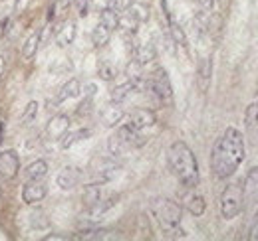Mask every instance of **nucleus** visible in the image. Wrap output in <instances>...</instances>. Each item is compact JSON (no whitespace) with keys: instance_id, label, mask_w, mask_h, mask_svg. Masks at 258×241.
<instances>
[{"instance_id":"20","label":"nucleus","mask_w":258,"mask_h":241,"mask_svg":"<svg viewBox=\"0 0 258 241\" xmlns=\"http://www.w3.org/2000/svg\"><path fill=\"white\" fill-rule=\"evenodd\" d=\"M183 204H185V208L189 210V213H193V215H203V213H205V208H207L205 198H203L201 194H195V192H189V194L183 198Z\"/></svg>"},{"instance_id":"34","label":"nucleus","mask_w":258,"mask_h":241,"mask_svg":"<svg viewBox=\"0 0 258 241\" xmlns=\"http://www.w3.org/2000/svg\"><path fill=\"white\" fill-rule=\"evenodd\" d=\"M30 221H32V227L34 229H40V227H48L50 223H48V219H46V215L42 213V211H32V215H30Z\"/></svg>"},{"instance_id":"19","label":"nucleus","mask_w":258,"mask_h":241,"mask_svg":"<svg viewBox=\"0 0 258 241\" xmlns=\"http://www.w3.org/2000/svg\"><path fill=\"white\" fill-rule=\"evenodd\" d=\"M211 73H213V63L209 58H203L199 61V67H197V81H199V87L201 91L209 89V81H211Z\"/></svg>"},{"instance_id":"16","label":"nucleus","mask_w":258,"mask_h":241,"mask_svg":"<svg viewBox=\"0 0 258 241\" xmlns=\"http://www.w3.org/2000/svg\"><path fill=\"white\" fill-rule=\"evenodd\" d=\"M80 93H82V83H80V79L72 77V79H68L64 85L60 87L58 97H56V103H64L68 99H76Z\"/></svg>"},{"instance_id":"36","label":"nucleus","mask_w":258,"mask_h":241,"mask_svg":"<svg viewBox=\"0 0 258 241\" xmlns=\"http://www.w3.org/2000/svg\"><path fill=\"white\" fill-rule=\"evenodd\" d=\"M131 4H133V0H113V8L117 12H127Z\"/></svg>"},{"instance_id":"1","label":"nucleus","mask_w":258,"mask_h":241,"mask_svg":"<svg viewBox=\"0 0 258 241\" xmlns=\"http://www.w3.org/2000/svg\"><path fill=\"white\" fill-rule=\"evenodd\" d=\"M244 160V137L238 129L228 127L217 139L211 152V170L215 178L226 180L230 178Z\"/></svg>"},{"instance_id":"11","label":"nucleus","mask_w":258,"mask_h":241,"mask_svg":"<svg viewBox=\"0 0 258 241\" xmlns=\"http://www.w3.org/2000/svg\"><path fill=\"white\" fill-rule=\"evenodd\" d=\"M68 131H70V117H68V115H62V113L56 115V117H52L50 123L46 125V135H48L50 139H54V141H60Z\"/></svg>"},{"instance_id":"6","label":"nucleus","mask_w":258,"mask_h":241,"mask_svg":"<svg viewBox=\"0 0 258 241\" xmlns=\"http://www.w3.org/2000/svg\"><path fill=\"white\" fill-rule=\"evenodd\" d=\"M242 211V186L228 184L221 194V213L225 219H234Z\"/></svg>"},{"instance_id":"30","label":"nucleus","mask_w":258,"mask_h":241,"mask_svg":"<svg viewBox=\"0 0 258 241\" xmlns=\"http://www.w3.org/2000/svg\"><path fill=\"white\" fill-rule=\"evenodd\" d=\"M244 123H246L248 131H252L254 127H258V101H254V103L248 105L246 115H244Z\"/></svg>"},{"instance_id":"40","label":"nucleus","mask_w":258,"mask_h":241,"mask_svg":"<svg viewBox=\"0 0 258 241\" xmlns=\"http://www.w3.org/2000/svg\"><path fill=\"white\" fill-rule=\"evenodd\" d=\"M4 75H6V60H4V56L0 54V85H2V81H4Z\"/></svg>"},{"instance_id":"37","label":"nucleus","mask_w":258,"mask_h":241,"mask_svg":"<svg viewBox=\"0 0 258 241\" xmlns=\"http://www.w3.org/2000/svg\"><path fill=\"white\" fill-rule=\"evenodd\" d=\"M94 8H96L97 12L107 10V8H113V0H94Z\"/></svg>"},{"instance_id":"28","label":"nucleus","mask_w":258,"mask_h":241,"mask_svg":"<svg viewBox=\"0 0 258 241\" xmlns=\"http://www.w3.org/2000/svg\"><path fill=\"white\" fill-rule=\"evenodd\" d=\"M137 26H139V22H137L129 12H123V14L119 16V24H117V28H121L127 36H133V34L137 32Z\"/></svg>"},{"instance_id":"14","label":"nucleus","mask_w":258,"mask_h":241,"mask_svg":"<svg viewBox=\"0 0 258 241\" xmlns=\"http://www.w3.org/2000/svg\"><path fill=\"white\" fill-rule=\"evenodd\" d=\"M80 178H82V174H80V170L78 168H72V166H66L60 170V174H58V186L62 188V190H72V188H76L78 184H80Z\"/></svg>"},{"instance_id":"23","label":"nucleus","mask_w":258,"mask_h":241,"mask_svg":"<svg viewBox=\"0 0 258 241\" xmlns=\"http://www.w3.org/2000/svg\"><path fill=\"white\" fill-rule=\"evenodd\" d=\"M133 91H135V85L127 79V81H123V83H119V85H115V87L111 89L109 99H111L113 103H123Z\"/></svg>"},{"instance_id":"26","label":"nucleus","mask_w":258,"mask_h":241,"mask_svg":"<svg viewBox=\"0 0 258 241\" xmlns=\"http://www.w3.org/2000/svg\"><path fill=\"white\" fill-rule=\"evenodd\" d=\"M109 38H111V30L105 28L101 22H99L96 28H94V32H92V42H94L96 48H103V46L109 42Z\"/></svg>"},{"instance_id":"9","label":"nucleus","mask_w":258,"mask_h":241,"mask_svg":"<svg viewBox=\"0 0 258 241\" xmlns=\"http://www.w3.org/2000/svg\"><path fill=\"white\" fill-rule=\"evenodd\" d=\"M117 164L111 160V158H96L92 162V176L94 182L97 184H103V182L111 180L115 174H117Z\"/></svg>"},{"instance_id":"2","label":"nucleus","mask_w":258,"mask_h":241,"mask_svg":"<svg viewBox=\"0 0 258 241\" xmlns=\"http://www.w3.org/2000/svg\"><path fill=\"white\" fill-rule=\"evenodd\" d=\"M167 164L171 174L185 190H195L199 184V164L187 143L177 141L167 151Z\"/></svg>"},{"instance_id":"38","label":"nucleus","mask_w":258,"mask_h":241,"mask_svg":"<svg viewBox=\"0 0 258 241\" xmlns=\"http://www.w3.org/2000/svg\"><path fill=\"white\" fill-rule=\"evenodd\" d=\"M248 237H250V239H254V241H258V210H256V213H254V219H252V225H250Z\"/></svg>"},{"instance_id":"21","label":"nucleus","mask_w":258,"mask_h":241,"mask_svg":"<svg viewBox=\"0 0 258 241\" xmlns=\"http://www.w3.org/2000/svg\"><path fill=\"white\" fill-rule=\"evenodd\" d=\"M155 58H157V50H155L153 44H141V46L135 48V56H133V60L139 61L141 65L151 63Z\"/></svg>"},{"instance_id":"12","label":"nucleus","mask_w":258,"mask_h":241,"mask_svg":"<svg viewBox=\"0 0 258 241\" xmlns=\"http://www.w3.org/2000/svg\"><path fill=\"white\" fill-rule=\"evenodd\" d=\"M127 123L131 125V127H135V129L143 131V129L153 127V125L157 123V117H155V113H153V111H149V109H135V111L129 115Z\"/></svg>"},{"instance_id":"27","label":"nucleus","mask_w":258,"mask_h":241,"mask_svg":"<svg viewBox=\"0 0 258 241\" xmlns=\"http://www.w3.org/2000/svg\"><path fill=\"white\" fill-rule=\"evenodd\" d=\"M99 14H101L99 22H101L105 28H109L111 32L117 28V24H119V12H117L115 8H107V10H101Z\"/></svg>"},{"instance_id":"41","label":"nucleus","mask_w":258,"mask_h":241,"mask_svg":"<svg viewBox=\"0 0 258 241\" xmlns=\"http://www.w3.org/2000/svg\"><path fill=\"white\" fill-rule=\"evenodd\" d=\"M197 2H199V6L205 8V10H211V8L215 6V0H197Z\"/></svg>"},{"instance_id":"4","label":"nucleus","mask_w":258,"mask_h":241,"mask_svg":"<svg viewBox=\"0 0 258 241\" xmlns=\"http://www.w3.org/2000/svg\"><path fill=\"white\" fill-rule=\"evenodd\" d=\"M145 143H147L145 135H143L139 129H135V127H131L129 123H125V125H121V127L115 131V135L109 139L107 147H109L111 156L117 158V156L127 154V152L133 151V149H141Z\"/></svg>"},{"instance_id":"29","label":"nucleus","mask_w":258,"mask_h":241,"mask_svg":"<svg viewBox=\"0 0 258 241\" xmlns=\"http://www.w3.org/2000/svg\"><path fill=\"white\" fill-rule=\"evenodd\" d=\"M129 14L141 24V22H147L149 20V8L145 6V4H131L127 10Z\"/></svg>"},{"instance_id":"7","label":"nucleus","mask_w":258,"mask_h":241,"mask_svg":"<svg viewBox=\"0 0 258 241\" xmlns=\"http://www.w3.org/2000/svg\"><path fill=\"white\" fill-rule=\"evenodd\" d=\"M258 206V166H252L242 184V208L250 211Z\"/></svg>"},{"instance_id":"35","label":"nucleus","mask_w":258,"mask_h":241,"mask_svg":"<svg viewBox=\"0 0 258 241\" xmlns=\"http://www.w3.org/2000/svg\"><path fill=\"white\" fill-rule=\"evenodd\" d=\"M74 6H76V10H78V14L82 18L88 16V12H90V0H74Z\"/></svg>"},{"instance_id":"3","label":"nucleus","mask_w":258,"mask_h":241,"mask_svg":"<svg viewBox=\"0 0 258 241\" xmlns=\"http://www.w3.org/2000/svg\"><path fill=\"white\" fill-rule=\"evenodd\" d=\"M151 213L155 215L159 227L167 237H185V231L181 227L183 210L177 202L169 198H155L151 202Z\"/></svg>"},{"instance_id":"42","label":"nucleus","mask_w":258,"mask_h":241,"mask_svg":"<svg viewBox=\"0 0 258 241\" xmlns=\"http://www.w3.org/2000/svg\"><path fill=\"white\" fill-rule=\"evenodd\" d=\"M0 2H4V0H0Z\"/></svg>"},{"instance_id":"8","label":"nucleus","mask_w":258,"mask_h":241,"mask_svg":"<svg viewBox=\"0 0 258 241\" xmlns=\"http://www.w3.org/2000/svg\"><path fill=\"white\" fill-rule=\"evenodd\" d=\"M20 172V156L14 149L0 152V176L4 180H14Z\"/></svg>"},{"instance_id":"17","label":"nucleus","mask_w":258,"mask_h":241,"mask_svg":"<svg viewBox=\"0 0 258 241\" xmlns=\"http://www.w3.org/2000/svg\"><path fill=\"white\" fill-rule=\"evenodd\" d=\"M88 137H92V131L90 129H78V131H68L64 137L60 139V147L68 151V149H72L74 145H78V143H82V141H86Z\"/></svg>"},{"instance_id":"32","label":"nucleus","mask_w":258,"mask_h":241,"mask_svg":"<svg viewBox=\"0 0 258 241\" xmlns=\"http://www.w3.org/2000/svg\"><path fill=\"white\" fill-rule=\"evenodd\" d=\"M38 115V103L30 101L26 107H24V113H22V125H32Z\"/></svg>"},{"instance_id":"5","label":"nucleus","mask_w":258,"mask_h":241,"mask_svg":"<svg viewBox=\"0 0 258 241\" xmlns=\"http://www.w3.org/2000/svg\"><path fill=\"white\" fill-rule=\"evenodd\" d=\"M145 89L151 93V97L157 103H171L173 99V87L169 81V75L163 67H157L149 77H147V85Z\"/></svg>"},{"instance_id":"10","label":"nucleus","mask_w":258,"mask_h":241,"mask_svg":"<svg viewBox=\"0 0 258 241\" xmlns=\"http://www.w3.org/2000/svg\"><path fill=\"white\" fill-rule=\"evenodd\" d=\"M48 194V186L44 180H26L24 188H22V202L34 206L38 202H42Z\"/></svg>"},{"instance_id":"33","label":"nucleus","mask_w":258,"mask_h":241,"mask_svg":"<svg viewBox=\"0 0 258 241\" xmlns=\"http://www.w3.org/2000/svg\"><path fill=\"white\" fill-rule=\"evenodd\" d=\"M171 38H173V42L177 44V46H181V48H185L187 46V36H185V32L183 28L179 26V24H171Z\"/></svg>"},{"instance_id":"18","label":"nucleus","mask_w":258,"mask_h":241,"mask_svg":"<svg viewBox=\"0 0 258 241\" xmlns=\"http://www.w3.org/2000/svg\"><path fill=\"white\" fill-rule=\"evenodd\" d=\"M48 176V162L46 160H34L24 168L26 180H44Z\"/></svg>"},{"instance_id":"24","label":"nucleus","mask_w":258,"mask_h":241,"mask_svg":"<svg viewBox=\"0 0 258 241\" xmlns=\"http://www.w3.org/2000/svg\"><path fill=\"white\" fill-rule=\"evenodd\" d=\"M38 48H40V32H34L22 44V58L24 60H32L36 56V52H38Z\"/></svg>"},{"instance_id":"15","label":"nucleus","mask_w":258,"mask_h":241,"mask_svg":"<svg viewBox=\"0 0 258 241\" xmlns=\"http://www.w3.org/2000/svg\"><path fill=\"white\" fill-rule=\"evenodd\" d=\"M76 22L74 20H66L64 24L58 28L56 32V44L60 46V48H66V46H70L74 40H76Z\"/></svg>"},{"instance_id":"13","label":"nucleus","mask_w":258,"mask_h":241,"mask_svg":"<svg viewBox=\"0 0 258 241\" xmlns=\"http://www.w3.org/2000/svg\"><path fill=\"white\" fill-rule=\"evenodd\" d=\"M121 103H109L107 107H103L101 109V113H99V117H101V123L105 125V127H115V125H119L121 119H123V109L119 107Z\"/></svg>"},{"instance_id":"31","label":"nucleus","mask_w":258,"mask_h":241,"mask_svg":"<svg viewBox=\"0 0 258 241\" xmlns=\"http://www.w3.org/2000/svg\"><path fill=\"white\" fill-rule=\"evenodd\" d=\"M115 67L111 65V63H107V61H101L99 63V67H97V75L103 79V81H111L113 77H115Z\"/></svg>"},{"instance_id":"25","label":"nucleus","mask_w":258,"mask_h":241,"mask_svg":"<svg viewBox=\"0 0 258 241\" xmlns=\"http://www.w3.org/2000/svg\"><path fill=\"white\" fill-rule=\"evenodd\" d=\"M82 200H84L86 208L94 206V204H97V202L101 200V188H99V184H97V182H92V184H88V186L84 188Z\"/></svg>"},{"instance_id":"22","label":"nucleus","mask_w":258,"mask_h":241,"mask_svg":"<svg viewBox=\"0 0 258 241\" xmlns=\"http://www.w3.org/2000/svg\"><path fill=\"white\" fill-rule=\"evenodd\" d=\"M78 239H113V231L111 229H105V227H88L84 229L80 235H76Z\"/></svg>"},{"instance_id":"39","label":"nucleus","mask_w":258,"mask_h":241,"mask_svg":"<svg viewBox=\"0 0 258 241\" xmlns=\"http://www.w3.org/2000/svg\"><path fill=\"white\" fill-rule=\"evenodd\" d=\"M28 2H30V0H16V4H14V12H16V14H22V12L26 10Z\"/></svg>"}]
</instances>
